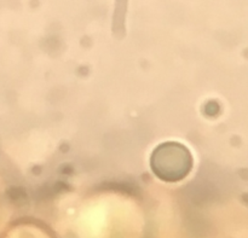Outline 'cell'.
Returning a JSON list of instances; mask_svg holds the SVG:
<instances>
[{
  "label": "cell",
  "mask_w": 248,
  "mask_h": 238,
  "mask_svg": "<svg viewBox=\"0 0 248 238\" xmlns=\"http://www.w3.org/2000/svg\"><path fill=\"white\" fill-rule=\"evenodd\" d=\"M152 167L160 178L177 181L188 174L191 167V156L188 150L179 144L161 145L152 159Z\"/></svg>",
  "instance_id": "1"
}]
</instances>
